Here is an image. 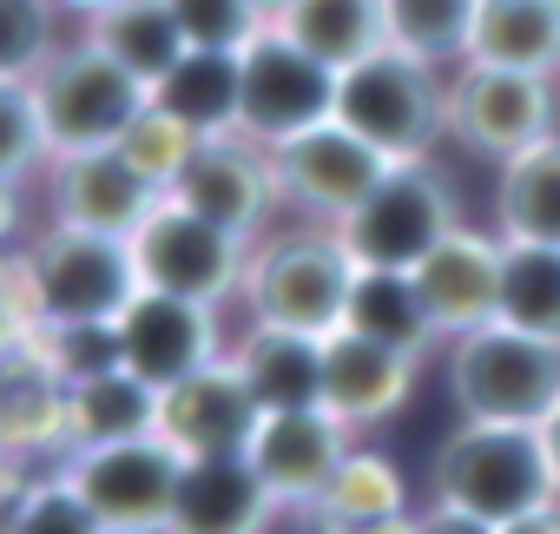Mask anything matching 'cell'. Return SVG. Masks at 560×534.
<instances>
[{"label":"cell","instance_id":"cell-7","mask_svg":"<svg viewBox=\"0 0 560 534\" xmlns=\"http://www.w3.org/2000/svg\"><path fill=\"white\" fill-rule=\"evenodd\" d=\"M139 285L165 291V298H191V304H231L244 291V264H250V237L198 218L191 205H178L172 191L159 198V211L126 237Z\"/></svg>","mask_w":560,"mask_h":534},{"label":"cell","instance_id":"cell-10","mask_svg":"<svg viewBox=\"0 0 560 534\" xmlns=\"http://www.w3.org/2000/svg\"><path fill=\"white\" fill-rule=\"evenodd\" d=\"M244 100H237V132L250 146H284L324 119H337V67L304 54L284 27H264L244 54Z\"/></svg>","mask_w":560,"mask_h":534},{"label":"cell","instance_id":"cell-34","mask_svg":"<svg viewBox=\"0 0 560 534\" xmlns=\"http://www.w3.org/2000/svg\"><path fill=\"white\" fill-rule=\"evenodd\" d=\"M205 139L191 132V126H178L172 113H159V106H145L139 119H132V132L119 139V152L159 185V191H172L178 178H185V165H191V152H198Z\"/></svg>","mask_w":560,"mask_h":534},{"label":"cell","instance_id":"cell-42","mask_svg":"<svg viewBox=\"0 0 560 534\" xmlns=\"http://www.w3.org/2000/svg\"><path fill=\"white\" fill-rule=\"evenodd\" d=\"M540 442H547V462H553V481H560V409L540 422Z\"/></svg>","mask_w":560,"mask_h":534},{"label":"cell","instance_id":"cell-30","mask_svg":"<svg viewBox=\"0 0 560 534\" xmlns=\"http://www.w3.org/2000/svg\"><path fill=\"white\" fill-rule=\"evenodd\" d=\"M383 34L409 60L462 67L475 34V0H383Z\"/></svg>","mask_w":560,"mask_h":534},{"label":"cell","instance_id":"cell-41","mask_svg":"<svg viewBox=\"0 0 560 534\" xmlns=\"http://www.w3.org/2000/svg\"><path fill=\"white\" fill-rule=\"evenodd\" d=\"M54 8H60L67 21H80V27H86V21H100L106 8H119V0H54Z\"/></svg>","mask_w":560,"mask_h":534},{"label":"cell","instance_id":"cell-43","mask_svg":"<svg viewBox=\"0 0 560 534\" xmlns=\"http://www.w3.org/2000/svg\"><path fill=\"white\" fill-rule=\"evenodd\" d=\"M250 8H257V14H264V27H277V21H284V14H291V8H298V0H250Z\"/></svg>","mask_w":560,"mask_h":534},{"label":"cell","instance_id":"cell-13","mask_svg":"<svg viewBox=\"0 0 560 534\" xmlns=\"http://www.w3.org/2000/svg\"><path fill=\"white\" fill-rule=\"evenodd\" d=\"M119 357L139 383L152 390H172L211 363L231 357L224 344V324H218V304H191V298H165V291H139L119 317Z\"/></svg>","mask_w":560,"mask_h":534},{"label":"cell","instance_id":"cell-36","mask_svg":"<svg viewBox=\"0 0 560 534\" xmlns=\"http://www.w3.org/2000/svg\"><path fill=\"white\" fill-rule=\"evenodd\" d=\"M40 337H47V370H54L60 390L93 383V376H106V370H126V357H119V324H54V330H40Z\"/></svg>","mask_w":560,"mask_h":534},{"label":"cell","instance_id":"cell-26","mask_svg":"<svg viewBox=\"0 0 560 534\" xmlns=\"http://www.w3.org/2000/svg\"><path fill=\"white\" fill-rule=\"evenodd\" d=\"M494 218H501V237L514 244H560V139H540L501 165Z\"/></svg>","mask_w":560,"mask_h":534},{"label":"cell","instance_id":"cell-25","mask_svg":"<svg viewBox=\"0 0 560 534\" xmlns=\"http://www.w3.org/2000/svg\"><path fill=\"white\" fill-rule=\"evenodd\" d=\"M343 330L376 337V344H389V350H402V357H416V363H422L429 344L442 337V330L429 324V304H422V291H416L409 271H357Z\"/></svg>","mask_w":560,"mask_h":534},{"label":"cell","instance_id":"cell-6","mask_svg":"<svg viewBox=\"0 0 560 534\" xmlns=\"http://www.w3.org/2000/svg\"><path fill=\"white\" fill-rule=\"evenodd\" d=\"M139 264L126 237H100V231H73V224H47L27 251V304L34 324H113L132 298H139Z\"/></svg>","mask_w":560,"mask_h":534},{"label":"cell","instance_id":"cell-20","mask_svg":"<svg viewBox=\"0 0 560 534\" xmlns=\"http://www.w3.org/2000/svg\"><path fill=\"white\" fill-rule=\"evenodd\" d=\"M270 514L277 501L244 455H198L178 475L172 534H264Z\"/></svg>","mask_w":560,"mask_h":534},{"label":"cell","instance_id":"cell-37","mask_svg":"<svg viewBox=\"0 0 560 534\" xmlns=\"http://www.w3.org/2000/svg\"><path fill=\"white\" fill-rule=\"evenodd\" d=\"M0 534H106V527H100V521H93V508L67 488V475H54V481L27 488V495L8 508Z\"/></svg>","mask_w":560,"mask_h":534},{"label":"cell","instance_id":"cell-29","mask_svg":"<svg viewBox=\"0 0 560 534\" xmlns=\"http://www.w3.org/2000/svg\"><path fill=\"white\" fill-rule=\"evenodd\" d=\"M494 324H514L527 337L560 344V244L501 237V311H494Z\"/></svg>","mask_w":560,"mask_h":534},{"label":"cell","instance_id":"cell-32","mask_svg":"<svg viewBox=\"0 0 560 534\" xmlns=\"http://www.w3.org/2000/svg\"><path fill=\"white\" fill-rule=\"evenodd\" d=\"M67 40V14L54 0H0V80H34Z\"/></svg>","mask_w":560,"mask_h":534},{"label":"cell","instance_id":"cell-21","mask_svg":"<svg viewBox=\"0 0 560 534\" xmlns=\"http://www.w3.org/2000/svg\"><path fill=\"white\" fill-rule=\"evenodd\" d=\"M231 363H237V376L264 416L270 409H324V337L250 324L231 344Z\"/></svg>","mask_w":560,"mask_h":534},{"label":"cell","instance_id":"cell-14","mask_svg":"<svg viewBox=\"0 0 560 534\" xmlns=\"http://www.w3.org/2000/svg\"><path fill=\"white\" fill-rule=\"evenodd\" d=\"M350 436L357 429H343L330 409H270V416H257L244 462L257 468V481L270 488L277 508H317L337 462L357 449Z\"/></svg>","mask_w":560,"mask_h":534},{"label":"cell","instance_id":"cell-28","mask_svg":"<svg viewBox=\"0 0 560 534\" xmlns=\"http://www.w3.org/2000/svg\"><path fill=\"white\" fill-rule=\"evenodd\" d=\"M277 27H284L304 54H317L324 67H337V73H350L357 60H370L376 47H389L383 0H298Z\"/></svg>","mask_w":560,"mask_h":534},{"label":"cell","instance_id":"cell-33","mask_svg":"<svg viewBox=\"0 0 560 534\" xmlns=\"http://www.w3.org/2000/svg\"><path fill=\"white\" fill-rule=\"evenodd\" d=\"M47 126L34 106V80H0V191L27 185L34 172H47Z\"/></svg>","mask_w":560,"mask_h":534},{"label":"cell","instance_id":"cell-11","mask_svg":"<svg viewBox=\"0 0 560 534\" xmlns=\"http://www.w3.org/2000/svg\"><path fill=\"white\" fill-rule=\"evenodd\" d=\"M270 165H277V198L298 205L317 224H343L396 172V159H383L370 139H357L343 119H324L284 146H270Z\"/></svg>","mask_w":560,"mask_h":534},{"label":"cell","instance_id":"cell-35","mask_svg":"<svg viewBox=\"0 0 560 534\" xmlns=\"http://www.w3.org/2000/svg\"><path fill=\"white\" fill-rule=\"evenodd\" d=\"M185 47H205V54H244L257 34H264V14L250 0H165Z\"/></svg>","mask_w":560,"mask_h":534},{"label":"cell","instance_id":"cell-3","mask_svg":"<svg viewBox=\"0 0 560 534\" xmlns=\"http://www.w3.org/2000/svg\"><path fill=\"white\" fill-rule=\"evenodd\" d=\"M435 501L468 508V514H481L494 527L514 521V514H527V508L560 501V481H553L540 429H521V422H462L442 442V455H435Z\"/></svg>","mask_w":560,"mask_h":534},{"label":"cell","instance_id":"cell-12","mask_svg":"<svg viewBox=\"0 0 560 534\" xmlns=\"http://www.w3.org/2000/svg\"><path fill=\"white\" fill-rule=\"evenodd\" d=\"M448 132L481 159H521L527 146L553 139V80L508 73V67H462L448 80Z\"/></svg>","mask_w":560,"mask_h":534},{"label":"cell","instance_id":"cell-16","mask_svg":"<svg viewBox=\"0 0 560 534\" xmlns=\"http://www.w3.org/2000/svg\"><path fill=\"white\" fill-rule=\"evenodd\" d=\"M172 198H178V205H191L198 218H211V224H224V231L250 237V244L264 237L270 205H284V198H277V165H270V152H264V146H250L244 132L205 139V146L191 152L185 178L172 185Z\"/></svg>","mask_w":560,"mask_h":534},{"label":"cell","instance_id":"cell-5","mask_svg":"<svg viewBox=\"0 0 560 534\" xmlns=\"http://www.w3.org/2000/svg\"><path fill=\"white\" fill-rule=\"evenodd\" d=\"M448 390L468 422H521L540 429L560 409V344L527 337L514 324H481L448 350Z\"/></svg>","mask_w":560,"mask_h":534},{"label":"cell","instance_id":"cell-19","mask_svg":"<svg viewBox=\"0 0 560 534\" xmlns=\"http://www.w3.org/2000/svg\"><path fill=\"white\" fill-rule=\"evenodd\" d=\"M409 390H416V357H402L376 337H357V330L324 337V409L343 429L389 422L409 403Z\"/></svg>","mask_w":560,"mask_h":534},{"label":"cell","instance_id":"cell-15","mask_svg":"<svg viewBox=\"0 0 560 534\" xmlns=\"http://www.w3.org/2000/svg\"><path fill=\"white\" fill-rule=\"evenodd\" d=\"M159 185L119 152V146H100V152H67L47 165V211L54 224H73V231H100V237H132L152 211H159Z\"/></svg>","mask_w":560,"mask_h":534},{"label":"cell","instance_id":"cell-1","mask_svg":"<svg viewBox=\"0 0 560 534\" xmlns=\"http://www.w3.org/2000/svg\"><path fill=\"white\" fill-rule=\"evenodd\" d=\"M350 285H357V257L343 251V237L330 224H304V231H277V237L250 244L237 298H244L250 324L337 337L343 311H350Z\"/></svg>","mask_w":560,"mask_h":534},{"label":"cell","instance_id":"cell-31","mask_svg":"<svg viewBox=\"0 0 560 534\" xmlns=\"http://www.w3.org/2000/svg\"><path fill=\"white\" fill-rule=\"evenodd\" d=\"M324 527H357V521H383V514H409V495H402V475L389 455L376 449H350L330 475V488L317 495L311 508Z\"/></svg>","mask_w":560,"mask_h":534},{"label":"cell","instance_id":"cell-24","mask_svg":"<svg viewBox=\"0 0 560 534\" xmlns=\"http://www.w3.org/2000/svg\"><path fill=\"white\" fill-rule=\"evenodd\" d=\"M237 100H244V67H237V54H205V47H191V54L152 86V106L172 113L178 126H191L198 139L237 132Z\"/></svg>","mask_w":560,"mask_h":534},{"label":"cell","instance_id":"cell-2","mask_svg":"<svg viewBox=\"0 0 560 534\" xmlns=\"http://www.w3.org/2000/svg\"><path fill=\"white\" fill-rule=\"evenodd\" d=\"M34 106L47 126V152H100L132 132V119L152 106V86L132 80L86 27L60 40V54L34 73Z\"/></svg>","mask_w":560,"mask_h":534},{"label":"cell","instance_id":"cell-39","mask_svg":"<svg viewBox=\"0 0 560 534\" xmlns=\"http://www.w3.org/2000/svg\"><path fill=\"white\" fill-rule=\"evenodd\" d=\"M494 534H560V501H547V508H527V514L501 521Z\"/></svg>","mask_w":560,"mask_h":534},{"label":"cell","instance_id":"cell-23","mask_svg":"<svg viewBox=\"0 0 560 534\" xmlns=\"http://www.w3.org/2000/svg\"><path fill=\"white\" fill-rule=\"evenodd\" d=\"M60 429H67V449L159 436V390L139 383L132 370H106L93 383H73V390H60Z\"/></svg>","mask_w":560,"mask_h":534},{"label":"cell","instance_id":"cell-18","mask_svg":"<svg viewBox=\"0 0 560 534\" xmlns=\"http://www.w3.org/2000/svg\"><path fill=\"white\" fill-rule=\"evenodd\" d=\"M257 416L264 409L244 390V376H237L231 357L211 363V370H198V376H185V383H172V390H159V436L185 462H198V455H244Z\"/></svg>","mask_w":560,"mask_h":534},{"label":"cell","instance_id":"cell-8","mask_svg":"<svg viewBox=\"0 0 560 534\" xmlns=\"http://www.w3.org/2000/svg\"><path fill=\"white\" fill-rule=\"evenodd\" d=\"M67 488L93 508L106 534H172V501L185 455L165 436L106 442V449H67Z\"/></svg>","mask_w":560,"mask_h":534},{"label":"cell","instance_id":"cell-4","mask_svg":"<svg viewBox=\"0 0 560 534\" xmlns=\"http://www.w3.org/2000/svg\"><path fill=\"white\" fill-rule=\"evenodd\" d=\"M337 119L357 139H370L383 159L416 165V159H429L435 132H448L442 67L409 60L396 47H376L370 60H357L350 73H337Z\"/></svg>","mask_w":560,"mask_h":534},{"label":"cell","instance_id":"cell-40","mask_svg":"<svg viewBox=\"0 0 560 534\" xmlns=\"http://www.w3.org/2000/svg\"><path fill=\"white\" fill-rule=\"evenodd\" d=\"M324 534H416V514H383V521H357V527H324Z\"/></svg>","mask_w":560,"mask_h":534},{"label":"cell","instance_id":"cell-27","mask_svg":"<svg viewBox=\"0 0 560 534\" xmlns=\"http://www.w3.org/2000/svg\"><path fill=\"white\" fill-rule=\"evenodd\" d=\"M86 34H93L132 80H145V86H159V80L191 54L165 0H119V8H106L100 21H86Z\"/></svg>","mask_w":560,"mask_h":534},{"label":"cell","instance_id":"cell-38","mask_svg":"<svg viewBox=\"0 0 560 534\" xmlns=\"http://www.w3.org/2000/svg\"><path fill=\"white\" fill-rule=\"evenodd\" d=\"M416 534H494V521L448 508V501H429V514H416Z\"/></svg>","mask_w":560,"mask_h":534},{"label":"cell","instance_id":"cell-22","mask_svg":"<svg viewBox=\"0 0 560 534\" xmlns=\"http://www.w3.org/2000/svg\"><path fill=\"white\" fill-rule=\"evenodd\" d=\"M462 67L560 73V0H475V34Z\"/></svg>","mask_w":560,"mask_h":534},{"label":"cell","instance_id":"cell-17","mask_svg":"<svg viewBox=\"0 0 560 534\" xmlns=\"http://www.w3.org/2000/svg\"><path fill=\"white\" fill-rule=\"evenodd\" d=\"M409 278L429 304V324L442 337H468V330L494 324V311H501V237L455 224Z\"/></svg>","mask_w":560,"mask_h":534},{"label":"cell","instance_id":"cell-9","mask_svg":"<svg viewBox=\"0 0 560 534\" xmlns=\"http://www.w3.org/2000/svg\"><path fill=\"white\" fill-rule=\"evenodd\" d=\"M455 191L442 185V172H429V159L396 165L343 224H330L343 237V251L357 257V271H416V264L455 231Z\"/></svg>","mask_w":560,"mask_h":534}]
</instances>
